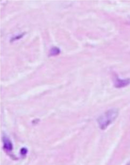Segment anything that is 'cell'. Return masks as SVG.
Masks as SVG:
<instances>
[{
  "label": "cell",
  "instance_id": "obj_1",
  "mask_svg": "<svg viewBox=\"0 0 130 165\" xmlns=\"http://www.w3.org/2000/svg\"><path fill=\"white\" fill-rule=\"evenodd\" d=\"M118 115V110L116 108H112L106 111L98 119L99 127L101 130L106 129L110 124L115 120Z\"/></svg>",
  "mask_w": 130,
  "mask_h": 165
},
{
  "label": "cell",
  "instance_id": "obj_2",
  "mask_svg": "<svg viewBox=\"0 0 130 165\" xmlns=\"http://www.w3.org/2000/svg\"><path fill=\"white\" fill-rule=\"evenodd\" d=\"M114 83L116 88H122L126 87L130 84V79H121L118 77H115L114 80Z\"/></svg>",
  "mask_w": 130,
  "mask_h": 165
},
{
  "label": "cell",
  "instance_id": "obj_3",
  "mask_svg": "<svg viewBox=\"0 0 130 165\" xmlns=\"http://www.w3.org/2000/svg\"><path fill=\"white\" fill-rule=\"evenodd\" d=\"M4 148L5 150L10 151L12 150L13 145L10 141L8 140V138H5L4 139Z\"/></svg>",
  "mask_w": 130,
  "mask_h": 165
},
{
  "label": "cell",
  "instance_id": "obj_4",
  "mask_svg": "<svg viewBox=\"0 0 130 165\" xmlns=\"http://www.w3.org/2000/svg\"><path fill=\"white\" fill-rule=\"evenodd\" d=\"M60 52V50H59V48H58L57 47H53L50 51V55L51 56L57 55Z\"/></svg>",
  "mask_w": 130,
  "mask_h": 165
}]
</instances>
